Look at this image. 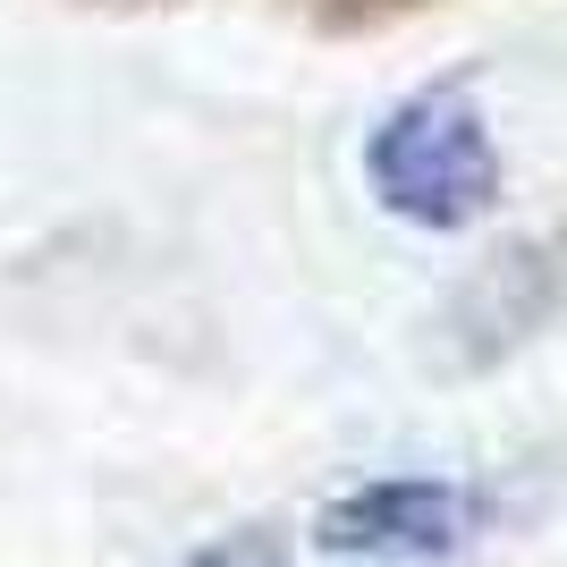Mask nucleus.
I'll return each mask as SVG.
<instances>
[{"instance_id": "obj_1", "label": "nucleus", "mask_w": 567, "mask_h": 567, "mask_svg": "<svg viewBox=\"0 0 567 567\" xmlns=\"http://www.w3.org/2000/svg\"><path fill=\"white\" fill-rule=\"evenodd\" d=\"M364 178L415 229H466L499 204V153L466 85H424L373 127Z\"/></svg>"}, {"instance_id": "obj_2", "label": "nucleus", "mask_w": 567, "mask_h": 567, "mask_svg": "<svg viewBox=\"0 0 567 567\" xmlns=\"http://www.w3.org/2000/svg\"><path fill=\"white\" fill-rule=\"evenodd\" d=\"M474 499L457 483H364L322 508V550L348 559H441L466 543Z\"/></svg>"}, {"instance_id": "obj_3", "label": "nucleus", "mask_w": 567, "mask_h": 567, "mask_svg": "<svg viewBox=\"0 0 567 567\" xmlns=\"http://www.w3.org/2000/svg\"><path fill=\"white\" fill-rule=\"evenodd\" d=\"M187 567H288V559H280V543H271V534H229V543L195 550Z\"/></svg>"}]
</instances>
